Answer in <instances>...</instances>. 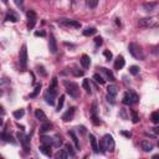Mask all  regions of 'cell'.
<instances>
[{
	"instance_id": "6da1fadb",
	"label": "cell",
	"mask_w": 159,
	"mask_h": 159,
	"mask_svg": "<svg viewBox=\"0 0 159 159\" xmlns=\"http://www.w3.org/2000/svg\"><path fill=\"white\" fill-rule=\"evenodd\" d=\"M63 86L66 88V92L70 94V97L78 98V96H80V88H78L77 83H75L72 81H68V80H65L63 81Z\"/></svg>"
},
{
	"instance_id": "7a4b0ae2",
	"label": "cell",
	"mask_w": 159,
	"mask_h": 159,
	"mask_svg": "<svg viewBox=\"0 0 159 159\" xmlns=\"http://www.w3.org/2000/svg\"><path fill=\"white\" fill-rule=\"evenodd\" d=\"M101 149L102 152H113L114 150V140L112 138V135L106 134L103 135V138L101 139Z\"/></svg>"
},
{
	"instance_id": "3957f363",
	"label": "cell",
	"mask_w": 159,
	"mask_h": 159,
	"mask_svg": "<svg viewBox=\"0 0 159 159\" xmlns=\"http://www.w3.org/2000/svg\"><path fill=\"white\" fill-rule=\"evenodd\" d=\"M128 50H129V53H130L134 58H137V60H143V58H144V52H143L142 47H140L138 43L130 42V43L128 45Z\"/></svg>"
},
{
	"instance_id": "277c9868",
	"label": "cell",
	"mask_w": 159,
	"mask_h": 159,
	"mask_svg": "<svg viewBox=\"0 0 159 159\" xmlns=\"http://www.w3.org/2000/svg\"><path fill=\"white\" fill-rule=\"evenodd\" d=\"M19 62L22 70H26V65H27V47L26 45L21 46V50L19 52Z\"/></svg>"
},
{
	"instance_id": "5b68a950",
	"label": "cell",
	"mask_w": 159,
	"mask_h": 159,
	"mask_svg": "<svg viewBox=\"0 0 159 159\" xmlns=\"http://www.w3.org/2000/svg\"><path fill=\"white\" fill-rule=\"evenodd\" d=\"M117 86L116 84H109L107 87V101L111 103V104H114L116 103V96H117Z\"/></svg>"
},
{
	"instance_id": "8992f818",
	"label": "cell",
	"mask_w": 159,
	"mask_h": 159,
	"mask_svg": "<svg viewBox=\"0 0 159 159\" xmlns=\"http://www.w3.org/2000/svg\"><path fill=\"white\" fill-rule=\"evenodd\" d=\"M17 138L20 139V143L24 148L25 152H29L30 149V139H29V135H26L24 132H19L17 133Z\"/></svg>"
},
{
	"instance_id": "52a82bcc",
	"label": "cell",
	"mask_w": 159,
	"mask_h": 159,
	"mask_svg": "<svg viewBox=\"0 0 159 159\" xmlns=\"http://www.w3.org/2000/svg\"><path fill=\"white\" fill-rule=\"evenodd\" d=\"M26 19H27V27L29 30L30 29H34L35 24H36V20H37V15L34 10H29L26 12Z\"/></svg>"
},
{
	"instance_id": "ba28073f",
	"label": "cell",
	"mask_w": 159,
	"mask_h": 159,
	"mask_svg": "<svg viewBox=\"0 0 159 159\" xmlns=\"http://www.w3.org/2000/svg\"><path fill=\"white\" fill-rule=\"evenodd\" d=\"M56 96H57V91H53L51 88H47V91L45 92V99H46L47 104H50V106L55 104Z\"/></svg>"
},
{
	"instance_id": "9c48e42d",
	"label": "cell",
	"mask_w": 159,
	"mask_h": 159,
	"mask_svg": "<svg viewBox=\"0 0 159 159\" xmlns=\"http://www.w3.org/2000/svg\"><path fill=\"white\" fill-rule=\"evenodd\" d=\"M61 24L65 25V26H68V27H75V29L81 27V24L78 21H76V20H62Z\"/></svg>"
},
{
	"instance_id": "30bf717a",
	"label": "cell",
	"mask_w": 159,
	"mask_h": 159,
	"mask_svg": "<svg viewBox=\"0 0 159 159\" xmlns=\"http://www.w3.org/2000/svg\"><path fill=\"white\" fill-rule=\"evenodd\" d=\"M48 48H50V52L51 53H55L57 51V43H56V40L53 37V35H50V40H48Z\"/></svg>"
},
{
	"instance_id": "8fae6325",
	"label": "cell",
	"mask_w": 159,
	"mask_h": 159,
	"mask_svg": "<svg viewBox=\"0 0 159 159\" xmlns=\"http://www.w3.org/2000/svg\"><path fill=\"white\" fill-rule=\"evenodd\" d=\"M124 63H125L124 57H123V56H118V57L116 58V62H114V68L119 71V70H122V68L124 67Z\"/></svg>"
},
{
	"instance_id": "7c38bea8",
	"label": "cell",
	"mask_w": 159,
	"mask_h": 159,
	"mask_svg": "<svg viewBox=\"0 0 159 159\" xmlns=\"http://www.w3.org/2000/svg\"><path fill=\"white\" fill-rule=\"evenodd\" d=\"M73 114H75V107H71V108H68V111L62 116V119L65 120V122H68V120H72V118H73Z\"/></svg>"
},
{
	"instance_id": "4fadbf2b",
	"label": "cell",
	"mask_w": 159,
	"mask_h": 159,
	"mask_svg": "<svg viewBox=\"0 0 159 159\" xmlns=\"http://www.w3.org/2000/svg\"><path fill=\"white\" fill-rule=\"evenodd\" d=\"M89 143H91V147L93 149L94 153H99V148H98V144H97V139L93 134H89Z\"/></svg>"
},
{
	"instance_id": "5bb4252c",
	"label": "cell",
	"mask_w": 159,
	"mask_h": 159,
	"mask_svg": "<svg viewBox=\"0 0 159 159\" xmlns=\"http://www.w3.org/2000/svg\"><path fill=\"white\" fill-rule=\"evenodd\" d=\"M35 117L40 122H46V119H47V117H46V114H45V112L42 109H36L35 111Z\"/></svg>"
},
{
	"instance_id": "9a60e30c",
	"label": "cell",
	"mask_w": 159,
	"mask_h": 159,
	"mask_svg": "<svg viewBox=\"0 0 159 159\" xmlns=\"http://www.w3.org/2000/svg\"><path fill=\"white\" fill-rule=\"evenodd\" d=\"M99 70H101V71H102V72H103V73L107 76V78H108L111 82H114V81H116L114 75H113V72H112L111 70H108V68H106V67H101Z\"/></svg>"
},
{
	"instance_id": "2e32d148",
	"label": "cell",
	"mask_w": 159,
	"mask_h": 159,
	"mask_svg": "<svg viewBox=\"0 0 159 159\" xmlns=\"http://www.w3.org/2000/svg\"><path fill=\"white\" fill-rule=\"evenodd\" d=\"M41 144L43 145H48V147H52L53 145V138H50L47 135H41Z\"/></svg>"
},
{
	"instance_id": "e0dca14e",
	"label": "cell",
	"mask_w": 159,
	"mask_h": 159,
	"mask_svg": "<svg viewBox=\"0 0 159 159\" xmlns=\"http://www.w3.org/2000/svg\"><path fill=\"white\" fill-rule=\"evenodd\" d=\"M80 62H81V65H82V67H83V68H88V67H89V65H91V60H89V57H88L87 55H82V57H81Z\"/></svg>"
},
{
	"instance_id": "ac0fdd59",
	"label": "cell",
	"mask_w": 159,
	"mask_h": 159,
	"mask_svg": "<svg viewBox=\"0 0 159 159\" xmlns=\"http://www.w3.org/2000/svg\"><path fill=\"white\" fill-rule=\"evenodd\" d=\"M140 145H142V149H143L144 152H150V150H153V144H152L149 140H142Z\"/></svg>"
},
{
	"instance_id": "d6986e66",
	"label": "cell",
	"mask_w": 159,
	"mask_h": 159,
	"mask_svg": "<svg viewBox=\"0 0 159 159\" xmlns=\"http://www.w3.org/2000/svg\"><path fill=\"white\" fill-rule=\"evenodd\" d=\"M5 20L15 22V21H17V15H16L12 10H9V11H7V14H6V16H5Z\"/></svg>"
},
{
	"instance_id": "ffe728a7",
	"label": "cell",
	"mask_w": 159,
	"mask_h": 159,
	"mask_svg": "<svg viewBox=\"0 0 159 159\" xmlns=\"http://www.w3.org/2000/svg\"><path fill=\"white\" fill-rule=\"evenodd\" d=\"M123 103L125 106H130V104H134L133 103V99H132V96H130V92H125L124 96H123Z\"/></svg>"
},
{
	"instance_id": "44dd1931",
	"label": "cell",
	"mask_w": 159,
	"mask_h": 159,
	"mask_svg": "<svg viewBox=\"0 0 159 159\" xmlns=\"http://www.w3.org/2000/svg\"><path fill=\"white\" fill-rule=\"evenodd\" d=\"M40 150L46 155V157H51V147H48V145H43V144H41L40 145Z\"/></svg>"
},
{
	"instance_id": "7402d4cb",
	"label": "cell",
	"mask_w": 159,
	"mask_h": 159,
	"mask_svg": "<svg viewBox=\"0 0 159 159\" xmlns=\"http://www.w3.org/2000/svg\"><path fill=\"white\" fill-rule=\"evenodd\" d=\"M55 157H56L57 159H66V158L68 157V153L66 152V149H61V150H58V152L55 154Z\"/></svg>"
},
{
	"instance_id": "603a6c76",
	"label": "cell",
	"mask_w": 159,
	"mask_h": 159,
	"mask_svg": "<svg viewBox=\"0 0 159 159\" xmlns=\"http://www.w3.org/2000/svg\"><path fill=\"white\" fill-rule=\"evenodd\" d=\"M51 127H52L51 123H48V122H42V124H41V127H40V132H41V133H45V132L50 130Z\"/></svg>"
},
{
	"instance_id": "cb8c5ba5",
	"label": "cell",
	"mask_w": 159,
	"mask_h": 159,
	"mask_svg": "<svg viewBox=\"0 0 159 159\" xmlns=\"http://www.w3.org/2000/svg\"><path fill=\"white\" fill-rule=\"evenodd\" d=\"M68 134H70V137L72 138V140H73V143H75V147H76V149H80V142H78V138H77V135L75 134V132H68Z\"/></svg>"
},
{
	"instance_id": "d4e9b609",
	"label": "cell",
	"mask_w": 159,
	"mask_h": 159,
	"mask_svg": "<svg viewBox=\"0 0 159 159\" xmlns=\"http://www.w3.org/2000/svg\"><path fill=\"white\" fill-rule=\"evenodd\" d=\"M139 26H149L152 25V19L150 17H145V19H140L138 22Z\"/></svg>"
},
{
	"instance_id": "484cf974",
	"label": "cell",
	"mask_w": 159,
	"mask_h": 159,
	"mask_svg": "<svg viewBox=\"0 0 159 159\" xmlns=\"http://www.w3.org/2000/svg\"><path fill=\"white\" fill-rule=\"evenodd\" d=\"M150 118H152V122H153V123H155V124H159V111H157V112H153Z\"/></svg>"
},
{
	"instance_id": "4316f807",
	"label": "cell",
	"mask_w": 159,
	"mask_h": 159,
	"mask_svg": "<svg viewBox=\"0 0 159 159\" xmlns=\"http://www.w3.org/2000/svg\"><path fill=\"white\" fill-rule=\"evenodd\" d=\"M86 2L89 9H96L98 5V0H86Z\"/></svg>"
},
{
	"instance_id": "83f0119b",
	"label": "cell",
	"mask_w": 159,
	"mask_h": 159,
	"mask_svg": "<svg viewBox=\"0 0 159 159\" xmlns=\"http://www.w3.org/2000/svg\"><path fill=\"white\" fill-rule=\"evenodd\" d=\"M93 34H96V29L94 27H87L86 30H83V35L84 36H91Z\"/></svg>"
},
{
	"instance_id": "f1b7e54d",
	"label": "cell",
	"mask_w": 159,
	"mask_h": 159,
	"mask_svg": "<svg viewBox=\"0 0 159 159\" xmlns=\"http://www.w3.org/2000/svg\"><path fill=\"white\" fill-rule=\"evenodd\" d=\"M65 149H66V152L68 153L70 157H75V155H76V154H75V150H73V148H72L71 144H66V145H65Z\"/></svg>"
},
{
	"instance_id": "f546056e",
	"label": "cell",
	"mask_w": 159,
	"mask_h": 159,
	"mask_svg": "<svg viewBox=\"0 0 159 159\" xmlns=\"http://www.w3.org/2000/svg\"><path fill=\"white\" fill-rule=\"evenodd\" d=\"M93 80L97 82V83H99V84H104V80H103V77L102 76H99L98 73H96V75H93Z\"/></svg>"
},
{
	"instance_id": "4dcf8cb0",
	"label": "cell",
	"mask_w": 159,
	"mask_h": 159,
	"mask_svg": "<svg viewBox=\"0 0 159 159\" xmlns=\"http://www.w3.org/2000/svg\"><path fill=\"white\" fill-rule=\"evenodd\" d=\"M82 86H83V88L86 89V92L91 94V84H89V81H88V80H83Z\"/></svg>"
},
{
	"instance_id": "1f68e13d",
	"label": "cell",
	"mask_w": 159,
	"mask_h": 159,
	"mask_svg": "<svg viewBox=\"0 0 159 159\" xmlns=\"http://www.w3.org/2000/svg\"><path fill=\"white\" fill-rule=\"evenodd\" d=\"M1 138H2L4 140H6V142H11L12 144H15V140H12V137H11V135H9V134H6L5 132H2V133H1Z\"/></svg>"
},
{
	"instance_id": "d6a6232c",
	"label": "cell",
	"mask_w": 159,
	"mask_h": 159,
	"mask_svg": "<svg viewBox=\"0 0 159 159\" xmlns=\"http://www.w3.org/2000/svg\"><path fill=\"white\" fill-rule=\"evenodd\" d=\"M62 144V140H61V137L57 134V135H55L53 137V145L56 147V148H58L60 145Z\"/></svg>"
},
{
	"instance_id": "836d02e7",
	"label": "cell",
	"mask_w": 159,
	"mask_h": 159,
	"mask_svg": "<svg viewBox=\"0 0 159 159\" xmlns=\"http://www.w3.org/2000/svg\"><path fill=\"white\" fill-rule=\"evenodd\" d=\"M24 113H25L24 109H17V111H15V112L12 113V116H14L16 119H20V118L24 116Z\"/></svg>"
},
{
	"instance_id": "e575fe53",
	"label": "cell",
	"mask_w": 159,
	"mask_h": 159,
	"mask_svg": "<svg viewBox=\"0 0 159 159\" xmlns=\"http://www.w3.org/2000/svg\"><path fill=\"white\" fill-rule=\"evenodd\" d=\"M139 70H140V68H139L138 66H130V67H129V72H130L132 75H134V76H137V75L139 73Z\"/></svg>"
},
{
	"instance_id": "d590c367",
	"label": "cell",
	"mask_w": 159,
	"mask_h": 159,
	"mask_svg": "<svg viewBox=\"0 0 159 159\" xmlns=\"http://www.w3.org/2000/svg\"><path fill=\"white\" fill-rule=\"evenodd\" d=\"M40 89H41V83H39V84H36V87H35V91H34V92H32V93L30 94V97H31V98H34V97H36V96H37V93L40 92Z\"/></svg>"
},
{
	"instance_id": "8d00e7d4",
	"label": "cell",
	"mask_w": 159,
	"mask_h": 159,
	"mask_svg": "<svg viewBox=\"0 0 159 159\" xmlns=\"http://www.w3.org/2000/svg\"><path fill=\"white\" fill-rule=\"evenodd\" d=\"M155 6H157L155 4H144V5H143V9H144L145 11H152Z\"/></svg>"
},
{
	"instance_id": "74e56055",
	"label": "cell",
	"mask_w": 159,
	"mask_h": 159,
	"mask_svg": "<svg viewBox=\"0 0 159 159\" xmlns=\"http://www.w3.org/2000/svg\"><path fill=\"white\" fill-rule=\"evenodd\" d=\"M63 102H65V96H60L58 104H57V111H61V109H62V107H63Z\"/></svg>"
},
{
	"instance_id": "f35d334b",
	"label": "cell",
	"mask_w": 159,
	"mask_h": 159,
	"mask_svg": "<svg viewBox=\"0 0 159 159\" xmlns=\"http://www.w3.org/2000/svg\"><path fill=\"white\" fill-rule=\"evenodd\" d=\"M72 72H73V75H75L76 77H80V76H82V75H83V71H80V70H78V68H76V67L72 70Z\"/></svg>"
},
{
	"instance_id": "ab89813d",
	"label": "cell",
	"mask_w": 159,
	"mask_h": 159,
	"mask_svg": "<svg viewBox=\"0 0 159 159\" xmlns=\"http://www.w3.org/2000/svg\"><path fill=\"white\" fill-rule=\"evenodd\" d=\"M130 92V96H132V99H133V103H137L138 102V99H139V97H138V94L137 93H134L133 91H129Z\"/></svg>"
},
{
	"instance_id": "60d3db41",
	"label": "cell",
	"mask_w": 159,
	"mask_h": 159,
	"mask_svg": "<svg viewBox=\"0 0 159 159\" xmlns=\"http://www.w3.org/2000/svg\"><path fill=\"white\" fill-rule=\"evenodd\" d=\"M130 113H132V118H133V122H134V123H137V122L139 120V117H138L137 112H135V111H130Z\"/></svg>"
},
{
	"instance_id": "b9f144b4",
	"label": "cell",
	"mask_w": 159,
	"mask_h": 159,
	"mask_svg": "<svg viewBox=\"0 0 159 159\" xmlns=\"http://www.w3.org/2000/svg\"><path fill=\"white\" fill-rule=\"evenodd\" d=\"M102 42H103V41H102V37H101V36H97V37L94 39V43H96L97 47H99V46L102 45Z\"/></svg>"
},
{
	"instance_id": "7bdbcfd3",
	"label": "cell",
	"mask_w": 159,
	"mask_h": 159,
	"mask_svg": "<svg viewBox=\"0 0 159 159\" xmlns=\"http://www.w3.org/2000/svg\"><path fill=\"white\" fill-rule=\"evenodd\" d=\"M103 55H104V57L107 58V61H109V60L112 58V52H109L108 50H106V51L103 52Z\"/></svg>"
},
{
	"instance_id": "ee69618b",
	"label": "cell",
	"mask_w": 159,
	"mask_h": 159,
	"mask_svg": "<svg viewBox=\"0 0 159 159\" xmlns=\"http://www.w3.org/2000/svg\"><path fill=\"white\" fill-rule=\"evenodd\" d=\"M37 71H39V73L41 72L42 76H46V71H43V67L42 66H37Z\"/></svg>"
},
{
	"instance_id": "f6af8a7d",
	"label": "cell",
	"mask_w": 159,
	"mask_h": 159,
	"mask_svg": "<svg viewBox=\"0 0 159 159\" xmlns=\"http://www.w3.org/2000/svg\"><path fill=\"white\" fill-rule=\"evenodd\" d=\"M14 2H15L17 6H20V7H21V6H22V4H24V0H14Z\"/></svg>"
},
{
	"instance_id": "bcb514c9",
	"label": "cell",
	"mask_w": 159,
	"mask_h": 159,
	"mask_svg": "<svg viewBox=\"0 0 159 159\" xmlns=\"http://www.w3.org/2000/svg\"><path fill=\"white\" fill-rule=\"evenodd\" d=\"M35 35H36V36H45V32H43V31H36Z\"/></svg>"
},
{
	"instance_id": "7dc6e473",
	"label": "cell",
	"mask_w": 159,
	"mask_h": 159,
	"mask_svg": "<svg viewBox=\"0 0 159 159\" xmlns=\"http://www.w3.org/2000/svg\"><path fill=\"white\" fill-rule=\"evenodd\" d=\"M153 132H154L155 134H159V125H157V127H154V128H153Z\"/></svg>"
},
{
	"instance_id": "c3c4849f",
	"label": "cell",
	"mask_w": 159,
	"mask_h": 159,
	"mask_svg": "<svg viewBox=\"0 0 159 159\" xmlns=\"http://www.w3.org/2000/svg\"><path fill=\"white\" fill-rule=\"evenodd\" d=\"M122 134H123V135H125L127 138H129V137H130V133H128V132H124V130H122Z\"/></svg>"
},
{
	"instance_id": "681fc988",
	"label": "cell",
	"mask_w": 159,
	"mask_h": 159,
	"mask_svg": "<svg viewBox=\"0 0 159 159\" xmlns=\"http://www.w3.org/2000/svg\"><path fill=\"white\" fill-rule=\"evenodd\" d=\"M158 147H159V142H158Z\"/></svg>"
}]
</instances>
